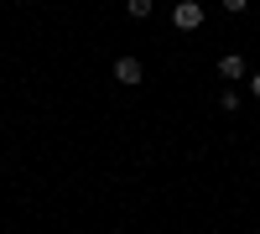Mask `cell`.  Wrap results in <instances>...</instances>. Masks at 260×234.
Returning <instances> with one entry per match:
<instances>
[{
    "instance_id": "cell-1",
    "label": "cell",
    "mask_w": 260,
    "mask_h": 234,
    "mask_svg": "<svg viewBox=\"0 0 260 234\" xmlns=\"http://www.w3.org/2000/svg\"><path fill=\"white\" fill-rule=\"evenodd\" d=\"M172 26L177 31H198L203 26V6L198 0H177V6H172Z\"/></svg>"
},
{
    "instance_id": "cell-2",
    "label": "cell",
    "mask_w": 260,
    "mask_h": 234,
    "mask_svg": "<svg viewBox=\"0 0 260 234\" xmlns=\"http://www.w3.org/2000/svg\"><path fill=\"white\" fill-rule=\"evenodd\" d=\"M141 78H146V68H141V57H120V62H115V83H125V89H136Z\"/></svg>"
},
{
    "instance_id": "cell-3",
    "label": "cell",
    "mask_w": 260,
    "mask_h": 234,
    "mask_svg": "<svg viewBox=\"0 0 260 234\" xmlns=\"http://www.w3.org/2000/svg\"><path fill=\"white\" fill-rule=\"evenodd\" d=\"M219 78H229V83L245 78V57H240V52H224V57H219Z\"/></svg>"
},
{
    "instance_id": "cell-4",
    "label": "cell",
    "mask_w": 260,
    "mask_h": 234,
    "mask_svg": "<svg viewBox=\"0 0 260 234\" xmlns=\"http://www.w3.org/2000/svg\"><path fill=\"white\" fill-rule=\"evenodd\" d=\"M125 11L136 16V21H146V16H151V0H125Z\"/></svg>"
},
{
    "instance_id": "cell-5",
    "label": "cell",
    "mask_w": 260,
    "mask_h": 234,
    "mask_svg": "<svg viewBox=\"0 0 260 234\" xmlns=\"http://www.w3.org/2000/svg\"><path fill=\"white\" fill-rule=\"evenodd\" d=\"M219 110H224V115H234V110H240V94L224 89V94H219Z\"/></svg>"
},
{
    "instance_id": "cell-6",
    "label": "cell",
    "mask_w": 260,
    "mask_h": 234,
    "mask_svg": "<svg viewBox=\"0 0 260 234\" xmlns=\"http://www.w3.org/2000/svg\"><path fill=\"white\" fill-rule=\"evenodd\" d=\"M219 6H224V11H245L250 0H219Z\"/></svg>"
},
{
    "instance_id": "cell-7",
    "label": "cell",
    "mask_w": 260,
    "mask_h": 234,
    "mask_svg": "<svg viewBox=\"0 0 260 234\" xmlns=\"http://www.w3.org/2000/svg\"><path fill=\"white\" fill-rule=\"evenodd\" d=\"M250 94H255V99H260V73H250Z\"/></svg>"
}]
</instances>
